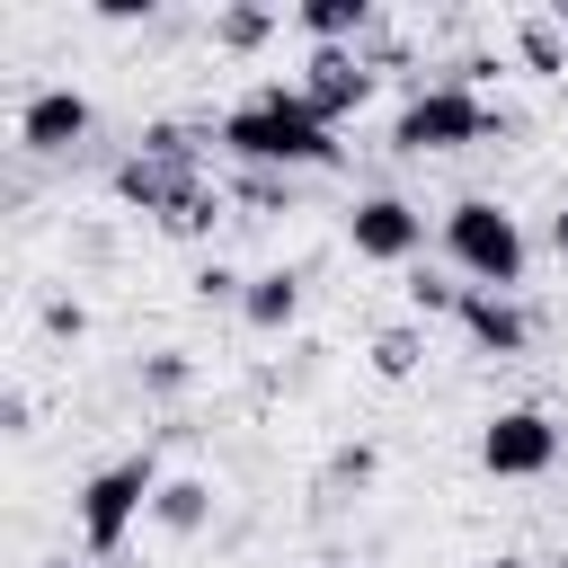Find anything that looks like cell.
<instances>
[{
	"label": "cell",
	"mask_w": 568,
	"mask_h": 568,
	"mask_svg": "<svg viewBox=\"0 0 568 568\" xmlns=\"http://www.w3.org/2000/svg\"><path fill=\"white\" fill-rule=\"evenodd\" d=\"M222 151L240 169H266V178H293V169H337V124H320L302 106V89L266 80L257 98H240L222 115Z\"/></svg>",
	"instance_id": "6da1fadb"
},
{
	"label": "cell",
	"mask_w": 568,
	"mask_h": 568,
	"mask_svg": "<svg viewBox=\"0 0 568 568\" xmlns=\"http://www.w3.org/2000/svg\"><path fill=\"white\" fill-rule=\"evenodd\" d=\"M115 195L133 204V213H151L160 231L195 204V195H213V178H204V151H195V133L186 124H142V142L115 160Z\"/></svg>",
	"instance_id": "7a4b0ae2"
},
{
	"label": "cell",
	"mask_w": 568,
	"mask_h": 568,
	"mask_svg": "<svg viewBox=\"0 0 568 568\" xmlns=\"http://www.w3.org/2000/svg\"><path fill=\"white\" fill-rule=\"evenodd\" d=\"M506 124H515V115H506V106H488L479 89H462V80H426V89L399 106L390 151L435 160V151H470V142H488V133H506Z\"/></svg>",
	"instance_id": "3957f363"
},
{
	"label": "cell",
	"mask_w": 568,
	"mask_h": 568,
	"mask_svg": "<svg viewBox=\"0 0 568 568\" xmlns=\"http://www.w3.org/2000/svg\"><path fill=\"white\" fill-rule=\"evenodd\" d=\"M151 497H160V453H151V444L124 453V462H106V470H89V479H80V550L106 568V559L133 541V524L151 515Z\"/></svg>",
	"instance_id": "277c9868"
},
{
	"label": "cell",
	"mask_w": 568,
	"mask_h": 568,
	"mask_svg": "<svg viewBox=\"0 0 568 568\" xmlns=\"http://www.w3.org/2000/svg\"><path fill=\"white\" fill-rule=\"evenodd\" d=\"M444 257L470 275V284H488V293H515L524 284V222L506 213V204H488V195H462V204H444Z\"/></svg>",
	"instance_id": "5b68a950"
},
{
	"label": "cell",
	"mask_w": 568,
	"mask_h": 568,
	"mask_svg": "<svg viewBox=\"0 0 568 568\" xmlns=\"http://www.w3.org/2000/svg\"><path fill=\"white\" fill-rule=\"evenodd\" d=\"M550 462H559V426L541 408H497L479 426V470L488 479H541Z\"/></svg>",
	"instance_id": "8992f818"
},
{
	"label": "cell",
	"mask_w": 568,
	"mask_h": 568,
	"mask_svg": "<svg viewBox=\"0 0 568 568\" xmlns=\"http://www.w3.org/2000/svg\"><path fill=\"white\" fill-rule=\"evenodd\" d=\"M346 248L373 257V266H408V257L426 248V213H417L408 195H364V204L346 213Z\"/></svg>",
	"instance_id": "52a82bcc"
},
{
	"label": "cell",
	"mask_w": 568,
	"mask_h": 568,
	"mask_svg": "<svg viewBox=\"0 0 568 568\" xmlns=\"http://www.w3.org/2000/svg\"><path fill=\"white\" fill-rule=\"evenodd\" d=\"M302 106L320 115V124H337V115H355L364 98H373V62L355 53V44H311V62H302Z\"/></svg>",
	"instance_id": "ba28073f"
},
{
	"label": "cell",
	"mask_w": 568,
	"mask_h": 568,
	"mask_svg": "<svg viewBox=\"0 0 568 568\" xmlns=\"http://www.w3.org/2000/svg\"><path fill=\"white\" fill-rule=\"evenodd\" d=\"M89 124H98V106H89L80 89H36V98L18 106V151L62 160V151H80V142H89Z\"/></svg>",
	"instance_id": "9c48e42d"
},
{
	"label": "cell",
	"mask_w": 568,
	"mask_h": 568,
	"mask_svg": "<svg viewBox=\"0 0 568 568\" xmlns=\"http://www.w3.org/2000/svg\"><path fill=\"white\" fill-rule=\"evenodd\" d=\"M462 337L479 346V355H524L532 346V311L515 302V293H488V284H462Z\"/></svg>",
	"instance_id": "30bf717a"
},
{
	"label": "cell",
	"mask_w": 568,
	"mask_h": 568,
	"mask_svg": "<svg viewBox=\"0 0 568 568\" xmlns=\"http://www.w3.org/2000/svg\"><path fill=\"white\" fill-rule=\"evenodd\" d=\"M240 320H248V328H266V337H275V328H293V320H302V275H293V266H266V275H248V302H240Z\"/></svg>",
	"instance_id": "8fae6325"
},
{
	"label": "cell",
	"mask_w": 568,
	"mask_h": 568,
	"mask_svg": "<svg viewBox=\"0 0 568 568\" xmlns=\"http://www.w3.org/2000/svg\"><path fill=\"white\" fill-rule=\"evenodd\" d=\"M151 524H160L169 541H195V532L213 524V488H204V479H160V497H151Z\"/></svg>",
	"instance_id": "7c38bea8"
},
{
	"label": "cell",
	"mask_w": 568,
	"mask_h": 568,
	"mask_svg": "<svg viewBox=\"0 0 568 568\" xmlns=\"http://www.w3.org/2000/svg\"><path fill=\"white\" fill-rule=\"evenodd\" d=\"M293 27H302L311 44H355V36L373 27V0H302Z\"/></svg>",
	"instance_id": "4fadbf2b"
},
{
	"label": "cell",
	"mask_w": 568,
	"mask_h": 568,
	"mask_svg": "<svg viewBox=\"0 0 568 568\" xmlns=\"http://www.w3.org/2000/svg\"><path fill=\"white\" fill-rule=\"evenodd\" d=\"M515 62H524L532 80H559V71H568V36H559V18H515Z\"/></svg>",
	"instance_id": "5bb4252c"
},
{
	"label": "cell",
	"mask_w": 568,
	"mask_h": 568,
	"mask_svg": "<svg viewBox=\"0 0 568 568\" xmlns=\"http://www.w3.org/2000/svg\"><path fill=\"white\" fill-rule=\"evenodd\" d=\"M266 36H275V9H248V0H240V9L213 18V44H222V53H257Z\"/></svg>",
	"instance_id": "9a60e30c"
},
{
	"label": "cell",
	"mask_w": 568,
	"mask_h": 568,
	"mask_svg": "<svg viewBox=\"0 0 568 568\" xmlns=\"http://www.w3.org/2000/svg\"><path fill=\"white\" fill-rule=\"evenodd\" d=\"M373 373H382V382H408V373H417V328H382V337H373Z\"/></svg>",
	"instance_id": "2e32d148"
},
{
	"label": "cell",
	"mask_w": 568,
	"mask_h": 568,
	"mask_svg": "<svg viewBox=\"0 0 568 568\" xmlns=\"http://www.w3.org/2000/svg\"><path fill=\"white\" fill-rule=\"evenodd\" d=\"M195 302H248V275L222 266V257H204V266H195Z\"/></svg>",
	"instance_id": "e0dca14e"
},
{
	"label": "cell",
	"mask_w": 568,
	"mask_h": 568,
	"mask_svg": "<svg viewBox=\"0 0 568 568\" xmlns=\"http://www.w3.org/2000/svg\"><path fill=\"white\" fill-rule=\"evenodd\" d=\"M186 382H195V364H186V355H178V346H169V355H151V364H142V390H151V399H178V390H186Z\"/></svg>",
	"instance_id": "ac0fdd59"
},
{
	"label": "cell",
	"mask_w": 568,
	"mask_h": 568,
	"mask_svg": "<svg viewBox=\"0 0 568 568\" xmlns=\"http://www.w3.org/2000/svg\"><path fill=\"white\" fill-rule=\"evenodd\" d=\"M382 462H373V444H346V453H328V488H364Z\"/></svg>",
	"instance_id": "d6986e66"
},
{
	"label": "cell",
	"mask_w": 568,
	"mask_h": 568,
	"mask_svg": "<svg viewBox=\"0 0 568 568\" xmlns=\"http://www.w3.org/2000/svg\"><path fill=\"white\" fill-rule=\"evenodd\" d=\"M408 302H417V311H462V284H444V275H417V284H408Z\"/></svg>",
	"instance_id": "ffe728a7"
},
{
	"label": "cell",
	"mask_w": 568,
	"mask_h": 568,
	"mask_svg": "<svg viewBox=\"0 0 568 568\" xmlns=\"http://www.w3.org/2000/svg\"><path fill=\"white\" fill-rule=\"evenodd\" d=\"M44 328H53V337H80L89 311H80V302H44Z\"/></svg>",
	"instance_id": "44dd1931"
},
{
	"label": "cell",
	"mask_w": 568,
	"mask_h": 568,
	"mask_svg": "<svg viewBox=\"0 0 568 568\" xmlns=\"http://www.w3.org/2000/svg\"><path fill=\"white\" fill-rule=\"evenodd\" d=\"M550 248H559V257H568V204H559V213H550Z\"/></svg>",
	"instance_id": "7402d4cb"
},
{
	"label": "cell",
	"mask_w": 568,
	"mask_h": 568,
	"mask_svg": "<svg viewBox=\"0 0 568 568\" xmlns=\"http://www.w3.org/2000/svg\"><path fill=\"white\" fill-rule=\"evenodd\" d=\"M479 568H524V559H515V550H497V559H479Z\"/></svg>",
	"instance_id": "603a6c76"
},
{
	"label": "cell",
	"mask_w": 568,
	"mask_h": 568,
	"mask_svg": "<svg viewBox=\"0 0 568 568\" xmlns=\"http://www.w3.org/2000/svg\"><path fill=\"white\" fill-rule=\"evenodd\" d=\"M550 568H568V550H559V559H550Z\"/></svg>",
	"instance_id": "cb8c5ba5"
},
{
	"label": "cell",
	"mask_w": 568,
	"mask_h": 568,
	"mask_svg": "<svg viewBox=\"0 0 568 568\" xmlns=\"http://www.w3.org/2000/svg\"><path fill=\"white\" fill-rule=\"evenodd\" d=\"M559 36H568V9H559Z\"/></svg>",
	"instance_id": "d4e9b609"
}]
</instances>
